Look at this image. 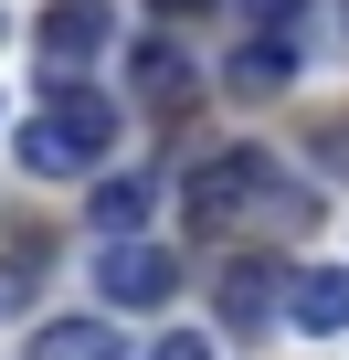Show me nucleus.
<instances>
[{"instance_id": "f257e3e1", "label": "nucleus", "mask_w": 349, "mask_h": 360, "mask_svg": "<svg viewBox=\"0 0 349 360\" xmlns=\"http://www.w3.org/2000/svg\"><path fill=\"white\" fill-rule=\"evenodd\" d=\"M191 212L212 223V233H244V223H317V202H307V180H286L265 148H223V159H202L191 169Z\"/></svg>"}, {"instance_id": "f03ea898", "label": "nucleus", "mask_w": 349, "mask_h": 360, "mask_svg": "<svg viewBox=\"0 0 349 360\" xmlns=\"http://www.w3.org/2000/svg\"><path fill=\"white\" fill-rule=\"evenodd\" d=\"M117 148V106L96 96V85H43V106H32V127H22V169L32 180H74V169H96Z\"/></svg>"}, {"instance_id": "7ed1b4c3", "label": "nucleus", "mask_w": 349, "mask_h": 360, "mask_svg": "<svg viewBox=\"0 0 349 360\" xmlns=\"http://www.w3.org/2000/svg\"><path fill=\"white\" fill-rule=\"evenodd\" d=\"M169 286H180V255L148 244V233H127V244L96 255V297H106V307H159Z\"/></svg>"}, {"instance_id": "20e7f679", "label": "nucleus", "mask_w": 349, "mask_h": 360, "mask_svg": "<svg viewBox=\"0 0 349 360\" xmlns=\"http://www.w3.org/2000/svg\"><path fill=\"white\" fill-rule=\"evenodd\" d=\"M106 32H117V22H106V0H53L43 32H32V53H43V75H53V85H74V75L106 53Z\"/></svg>"}, {"instance_id": "39448f33", "label": "nucleus", "mask_w": 349, "mask_h": 360, "mask_svg": "<svg viewBox=\"0 0 349 360\" xmlns=\"http://www.w3.org/2000/svg\"><path fill=\"white\" fill-rule=\"evenodd\" d=\"M127 85H138V96L169 117V106H191V96H202V64H191L180 43H159V32H148V43L127 53Z\"/></svg>"}, {"instance_id": "423d86ee", "label": "nucleus", "mask_w": 349, "mask_h": 360, "mask_svg": "<svg viewBox=\"0 0 349 360\" xmlns=\"http://www.w3.org/2000/svg\"><path fill=\"white\" fill-rule=\"evenodd\" d=\"M275 307H286V276H275L265 255H244V265H223V318H233V328H265Z\"/></svg>"}, {"instance_id": "0eeeda50", "label": "nucleus", "mask_w": 349, "mask_h": 360, "mask_svg": "<svg viewBox=\"0 0 349 360\" xmlns=\"http://www.w3.org/2000/svg\"><path fill=\"white\" fill-rule=\"evenodd\" d=\"M286 307H296V328L338 339V328H349V276H338V265H307V276H286Z\"/></svg>"}, {"instance_id": "6e6552de", "label": "nucleus", "mask_w": 349, "mask_h": 360, "mask_svg": "<svg viewBox=\"0 0 349 360\" xmlns=\"http://www.w3.org/2000/svg\"><path fill=\"white\" fill-rule=\"evenodd\" d=\"M22 360H127V339H117L106 318H53V328L22 339Z\"/></svg>"}, {"instance_id": "1a4fd4ad", "label": "nucleus", "mask_w": 349, "mask_h": 360, "mask_svg": "<svg viewBox=\"0 0 349 360\" xmlns=\"http://www.w3.org/2000/svg\"><path fill=\"white\" fill-rule=\"evenodd\" d=\"M286 75H296V43H265V32H254V43L233 53V85H244V96H275Z\"/></svg>"}, {"instance_id": "9d476101", "label": "nucleus", "mask_w": 349, "mask_h": 360, "mask_svg": "<svg viewBox=\"0 0 349 360\" xmlns=\"http://www.w3.org/2000/svg\"><path fill=\"white\" fill-rule=\"evenodd\" d=\"M96 223H106L117 244H127V233L148 223V180H138V169H127V180H106V191H96Z\"/></svg>"}, {"instance_id": "9b49d317", "label": "nucleus", "mask_w": 349, "mask_h": 360, "mask_svg": "<svg viewBox=\"0 0 349 360\" xmlns=\"http://www.w3.org/2000/svg\"><path fill=\"white\" fill-rule=\"evenodd\" d=\"M233 11H244L265 43H296V53H307V0H233Z\"/></svg>"}, {"instance_id": "f8f14e48", "label": "nucleus", "mask_w": 349, "mask_h": 360, "mask_svg": "<svg viewBox=\"0 0 349 360\" xmlns=\"http://www.w3.org/2000/svg\"><path fill=\"white\" fill-rule=\"evenodd\" d=\"M307 159H317V169H338V180H349V106H338V117H317V138H307Z\"/></svg>"}, {"instance_id": "ddd939ff", "label": "nucleus", "mask_w": 349, "mask_h": 360, "mask_svg": "<svg viewBox=\"0 0 349 360\" xmlns=\"http://www.w3.org/2000/svg\"><path fill=\"white\" fill-rule=\"evenodd\" d=\"M148 360H212V339H202V328H169V339H159Z\"/></svg>"}, {"instance_id": "4468645a", "label": "nucleus", "mask_w": 349, "mask_h": 360, "mask_svg": "<svg viewBox=\"0 0 349 360\" xmlns=\"http://www.w3.org/2000/svg\"><path fill=\"white\" fill-rule=\"evenodd\" d=\"M148 11H169V22H191V11H212V0H148Z\"/></svg>"}, {"instance_id": "2eb2a0df", "label": "nucleus", "mask_w": 349, "mask_h": 360, "mask_svg": "<svg viewBox=\"0 0 349 360\" xmlns=\"http://www.w3.org/2000/svg\"><path fill=\"white\" fill-rule=\"evenodd\" d=\"M11 297H22V265H11V276H0V318H11Z\"/></svg>"}]
</instances>
